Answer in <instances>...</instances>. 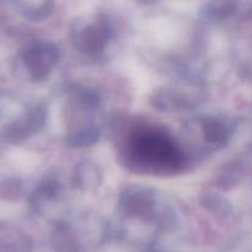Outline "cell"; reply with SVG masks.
<instances>
[{
  "mask_svg": "<svg viewBox=\"0 0 252 252\" xmlns=\"http://www.w3.org/2000/svg\"><path fill=\"white\" fill-rule=\"evenodd\" d=\"M133 155L142 166L176 170L182 164L181 154L174 143L161 133L142 132L133 140Z\"/></svg>",
  "mask_w": 252,
  "mask_h": 252,
  "instance_id": "obj_1",
  "label": "cell"
},
{
  "mask_svg": "<svg viewBox=\"0 0 252 252\" xmlns=\"http://www.w3.org/2000/svg\"><path fill=\"white\" fill-rule=\"evenodd\" d=\"M59 52L51 44H37L31 47L26 54V64L34 79L46 78L52 66L58 62Z\"/></svg>",
  "mask_w": 252,
  "mask_h": 252,
  "instance_id": "obj_2",
  "label": "cell"
},
{
  "mask_svg": "<svg viewBox=\"0 0 252 252\" xmlns=\"http://www.w3.org/2000/svg\"><path fill=\"white\" fill-rule=\"evenodd\" d=\"M111 36L110 29L106 25L89 26L80 32L74 34L73 41L76 48L90 56H95L103 51Z\"/></svg>",
  "mask_w": 252,
  "mask_h": 252,
  "instance_id": "obj_3",
  "label": "cell"
},
{
  "mask_svg": "<svg viewBox=\"0 0 252 252\" xmlns=\"http://www.w3.org/2000/svg\"><path fill=\"white\" fill-rule=\"evenodd\" d=\"M203 133L206 139L211 144H224L228 137V129L225 123L217 118H207L203 122Z\"/></svg>",
  "mask_w": 252,
  "mask_h": 252,
  "instance_id": "obj_4",
  "label": "cell"
},
{
  "mask_svg": "<svg viewBox=\"0 0 252 252\" xmlns=\"http://www.w3.org/2000/svg\"><path fill=\"white\" fill-rule=\"evenodd\" d=\"M98 176H100V174L97 171V167L94 166L93 164L85 162L79 167L76 179H78L79 186L88 189V187L95 186L97 184Z\"/></svg>",
  "mask_w": 252,
  "mask_h": 252,
  "instance_id": "obj_5",
  "label": "cell"
},
{
  "mask_svg": "<svg viewBox=\"0 0 252 252\" xmlns=\"http://www.w3.org/2000/svg\"><path fill=\"white\" fill-rule=\"evenodd\" d=\"M98 132L94 128H89V129L79 130V132L74 133L69 138V143L74 147H85V145L94 144L97 140Z\"/></svg>",
  "mask_w": 252,
  "mask_h": 252,
  "instance_id": "obj_6",
  "label": "cell"
}]
</instances>
